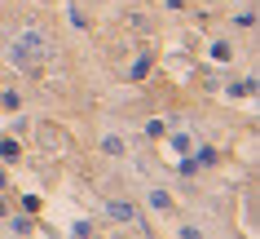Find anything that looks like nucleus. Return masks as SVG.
<instances>
[{
  "mask_svg": "<svg viewBox=\"0 0 260 239\" xmlns=\"http://www.w3.org/2000/svg\"><path fill=\"white\" fill-rule=\"evenodd\" d=\"M40 62H49V40H44L40 27H27L14 44H9V67L27 71V67H40Z\"/></svg>",
  "mask_w": 260,
  "mask_h": 239,
  "instance_id": "f257e3e1",
  "label": "nucleus"
},
{
  "mask_svg": "<svg viewBox=\"0 0 260 239\" xmlns=\"http://www.w3.org/2000/svg\"><path fill=\"white\" fill-rule=\"evenodd\" d=\"M212 164H216V151L212 146H199L190 160H181V173H199V169H212Z\"/></svg>",
  "mask_w": 260,
  "mask_h": 239,
  "instance_id": "f03ea898",
  "label": "nucleus"
},
{
  "mask_svg": "<svg viewBox=\"0 0 260 239\" xmlns=\"http://www.w3.org/2000/svg\"><path fill=\"white\" fill-rule=\"evenodd\" d=\"M106 213L115 217V222H133V226H137V204H128V199H110Z\"/></svg>",
  "mask_w": 260,
  "mask_h": 239,
  "instance_id": "7ed1b4c3",
  "label": "nucleus"
},
{
  "mask_svg": "<svg viewBox=\"0 0 260 239\" xmlns=\"http://www.w3.org/2000/svg\"><path fill=\"white\" fill-rule=\"evenodd\" d=\"M146 204H150L154 213H172V208H177V199L168 195V191H150V195H146Z\"/></svg>",
  "mask_w": 260,
  "mask_h": 239,
  "instance_id": "20e7f679",
  "label": "nucleus"
},
{
  "mask_svg": "<svg viewBox=\"0 0 260 239\" xmlns=\"http://www.w3.org/2000/svg\"><path fill=\"white\" fill-rule=\"evenodd\" d=\"M146 71H150V58L141 54L137 62H133V67H128V80H141V75H146Z\"/></svg>",
  "mask_w": 260,
  "mask_h": 239,
  "instance_id": "39448f33",
  "label": "nucleus"
},
{
  "mask_svg": "<svg viewBox=\"0 0 260 239\" xmlns=\"http://www.w3.org/2000/svg\"><path fill=\"white\" fill-rule=\"evenodd\" d=\"M146 138H168V124L164 120H146Z\"/></svg>",
  "mask_w": 260,
  "mask_h": 239,
  "instance_id": "423d86ee",
  "label": "nucleus"
},
{
  "mask_svg": "<svg viewBox=\"0 0 260 239\" xmlns=\"http://www.w3.org/2000/svg\"><path fill=\"white\" fill-rule=\"evenodd\" d=\"M102 151H106V155H123V142L119 138H106V142H102Z\"/></svg>",
  "mask_w": 260,
  "mask_h": 239,
  "instance_id": "0eeeda50",
  "label": "nucleus"
},
{
  "mask_svg": "<svg viewBox=\"0 0 260 239\" xmlns=\"http://www.w3.org/2000/svg\"><path fill=\"white\" fill-rule=\"evenodd\" d=\"M212 58L216 62H230V44H212Z\"/></svg>",
  "mask_w": 260,
  "mask_h": 239,
  "instance_id": "6e6552de",
  "label": "nucleus"
},
{
  "mask_svg": "<svg viewBox=\"0 0 260 239\" xmlns=\"http://www.w3.org/2000/svg\"><path fill=\"white\" fill-rule=\"evenodd\" d=\"M0 155L5 160H18V142H0Z\"/></svg>",
  "mask_w": 260,
  "mask_h": 239,
  "instance_id": "1a4fd4ad",
  "label": "nucleus"
},
{
  "mask_svg": "<svg viewBox=\"0 0 260 239\" xmlns=\"http://www.w3.org/2000/svg\"><path fill=\"white\" fill-rule=\"evenodd\" d=\"M190 142H194L190 133H177V138H172V146H177V151H190Z\"/></svg>",
  "mask_w": 260,
  "mask_h": 239,
  "instance_id": "9d476101",
  "label": "nucleus"
},
{
  "mask_svg": "<svg viewBox=\"0 0 260 239\" xmlns=\"http://www.w3.org/2000/svg\"><path fill=\"white\" fill-rule=\"evenodd\" d=\"M9 226H14L18 235H22V230H31V217H27V213H22V217H14V222H9Z\"/></svg>",
  "mask_w": 260,
  "mask_h": 239,
  "instance_id": "9b49d317",
  "label": "nucleus"
},
{
  "mask_svg": "<svg viewBox=\"0 0 260 239\" xmlns=\"http://www.w3.org/2000/svg\"><path fill=\"white\" fill-rule=\"evenodd\" d=\"M67 18H71V22H75V27L84 31V14H80V9H75V5H67Z\"/></svg>",
  "mask_w": 260,
  "mask_h": 239,
  "instance_id": "f8f14e48",
  "label": "nucleus"
}]
</instances>
